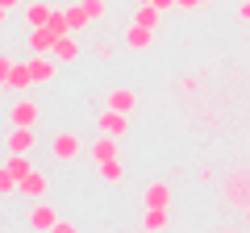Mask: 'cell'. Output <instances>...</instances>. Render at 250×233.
Segmentation results:
<instances>
[{"mask_svg":"<svg viewBox=\"0 0 250 233\" xmlns=\"http://www.w3.org/2000/svg\"><path fill=\"white\" fill-rule=\"evenodd\" d=\"M50 154L59 162H71V158H80V154H83V142L75 134H54L50 137Z\"/></svg>","mask_w":250,"mask_h":233,"instance_id":"cell-1","label":"cell"},{"mask_svg":"<svg viewBox=\"0 0 250 233\" xmlns=\"http://www.w3.org/2000/svg\"><path fill=\"white\" fill-rule=\"evenodd\" d=\"M9 121H13V125H38V121H42V108H38L29 96H21V100H13Z\"/></svg>","mask_w":250,"mask_h":233,"instance_id":"cell-2","label":"cell"},{"mask_svg":"<svg viewBox=\"0 0 250 233\" xmlns=\"http://www.w3.org/2000/svg\"><path fill=\"white\" fill-rule=\"evenodd\" d=\"M54 38H59V34H54L50 25H34L25 34V46H29V54H50L54 50Z\"/></svg>","mask_w":250,"mask_h":233,"instance_id":"cell-3","label":"cell"},{"mask_svg":"<svg viewBox=\"0 0 250 233\" xmlns=\"http://www.w3.org/2000/svg\"><path fill=\"white\" fill-rule=\"evenodd\" d=\"M29 71H34V83H50L59 75V58L54 54H29Z\"/></svg>","mask_w":250,"mask_h":233,"instance_id":"cell-4","label":"cell"},{"mask_svg":"<svg viewBox=\"0 0 250 233\" xmlns=\"http://www.w3.org/2000/svg\"><path fill=\"white\" fill-rule=\"evenodd\" d=\"M225 196H229L233 204H246L250 208V171H238V175L225 179Z\"/></svg>","mask_w":250,"mask_h":233,"instance_id":"cell-5","label":"cell"},{"mask_svg":"<svg viewBox=\"0 0 250 233\" xmlns=\"http://www.w3.org/2000/svg\"><path fill=\"white\" fill-rule=\"evenodd\" d=\"M125 46H129V50H150V46H154V29L129 21V25H125Z\"/></svg>","mask_w":250,"mask_h":233,"instance_id":"cell-6","label":"cell"},{"mask_svg":"<svg viewBox=\"0 0 250 233\" xmlns=\"http://www.w3.org/2000/svg\"><path fill=\"white\" fill-rule=\"evenodd\" d=\"M129 113H121V108H104L100 113V134H113V137H121L125 129H129V121H125Z\"/></svg>","mask_w":250,"mask_h":233,"instance_id":"cell-7","label":"cell"},{"mask_svg":"<svg viewBox=\"0 0 250 233\" xmlns=\"http://www.w3.org/2000/svg\"><path fill=\"white\" fill-rule=\"evenodd\" d=\"M54 58H59V63H75V58H80V42H75L71 34H62V38H54Z\"/></svg>","mask_w":250,"mask_h":233,"instance_id":"cell-8","label":"cell"},{"mask_svg":"<svg viewBox=\"0 0 250 233\" xmlns=\"http://www.w3.org/2000/svg\"><path fill=\"white\" fill-rule=\"evenodd\" d=\"M34 142H38V134H34V125H13V134H9V150H34Z\"/></svg>","mask_w":250,"mask_h":233,"instance_id":"cell-9","label":"cell"},{"mask_svg":"<svg viewBox=\"0 0 250 233\" xmlns=\"http://www.w3.org/2000/svg\"><path fill=\"white\" fill-rule=\"evenodd\" d=\"M59 225V213H54L50 204H34V213H29V229H54Z\"/></svg>","mask_w":250,"mask_h":233,"instance_id":"cell-10","label":"cell"},{"mask_svg":"<svg viewBox=\"0 0 250 233\" xmlns=\"http://www.w3.org/2000/svg\"><path fill=\"white\" fill-rule=\"evenodd\" d=\"M92 158H96V162L117 158V137L113 134H96V142H92Z\"/></svg>","mask_w":250,"mask_h":233,"instance_id":"cell-11","label":"cell"},{"mask_svg":"<svg viewBox=\"0 0 250 233\" xmlns=\"http://www.w3.org/2000/svg\"><path fill=\"white\" fill-rule=\"evenodd\" d=\"M142 200H146V208H167L171 204V188L167 183H150V188L142 192Z\"/></svg>","mask_w":250,"mask_h":233,"instance_id":"cell-12","label":"cell"},{"mask_svg":"<svg viewBox=\"0 0 250 233\" xmlns=\"http://www.w3.org/2000/svg\"><path fill=\"white\" fill-rule=\"evenodd\" d=\"M108 108H121V113H134L138 108V96L129 88H113L108 92Z\"/></svg>","mask_w":250,"mask_h":233,"instance_id":"cell-13","label":"cell"},{"mask_svg":"<svg viewBox=\"0 0 250 233\" xmlns=\"http://www.w3.org/2000/svg\"><path fill=\"white\" fill-rule=\"evenodd\" d=\"M134 21H138V25H146V29H159L163 9H159V4H138V9H134Z\"/></svg>","mask_w":250,"mask_h":233,"instance_id":"cell-14","label":"cell"},{"mask_svg":"<svg viewBox=\"0 0 250 233\" xmlns=\"http://www.w3.org/2000/svg\"><path fill=\"white\" fill-rule=\"evenodd\" d=\"M29 83H34V71H29V63H13V75H9V83H4V88H13V92H25Z\"/></svg>","mask_w":250,"mask_h":233,"instance_id":"cell-15","label":"cell"},{"mask_svg":"<svg viewBox=\"0 0 250 233\" xmlns=\"http://www.w3.org/2000/svg\"><path fill=\"white\" fill-rule=\"evenodd\" d=\"M17 192H25V196H46V175H42V171L21 175V188H17Z\"/></svg>","mask_w":250,"mask_h":233,"instance_id":"cell-16","label":"cell"},{"mask_svg":"<svg viewBox=\"0 0 250 233\" xmlns=\"http://www.w3.org/2000/svg\"><path fill=\"white\" fill-rule=\"evenodd\" d=\"M50 4H42V0H34V4H25V25L34 29V25H46V21H50Z\"/></svg>","mask_w":250,"mask_h":233,"instance_id":"cell-17","label":"cell"},{"mask_svg":"<svg viewBox=\"0 0 250 233\" xmlns=\"http://www.w3.org/2000/svg\"><path fill=\"white\" fill-rule=\"evenodd\" d=\"M96 167H100V179H104V183H121V175H125L121 158H108V162H96Z\"/></svg>","mask_w":250,"mask_h":233,"instance_id":"cell-18","label":"cell"},{"mask_svg":"<svg viewBox=\"0 0 250 233\" xmlns=\"http://www.w3.org/2000/svg\"><path fill=\"white\" fill-rule=\"evenodd\" d=\"M142 225H146V229H167V225H171V213H167V208H146Z\"/></svg>","mask_w":250,"mask_h":233,"instance_id":"cell-19","label":"cell"},{"mask_svg":"<svg viewBox=\"0 0 250 233\" xmlns=\"http://www.w3.org/2000/svg\"><path fill=\"white\" fill-rule=\"evenodd\" d=\"M21 188V179H17V171L9 167V162H4V167H0V196H13V192Z\"/></svg>","mask_w":250,"mask_h":233,"instance_id":"cell-20","label":"cell"},{"mask_svg":"<svg viewBox=\"0 0 250 233\" xmlns=\"http://www.w3.org/2000/svg\"><path fill=\"white\" fill-rule=\"evenodd\" d=\"M9 167L17 171V179H21V175H29V171H34V162H29L25 150H13V154H9Z\"/></svg>","mask_w":250,"mask_h":233,"instance_id":"cell-21","label":"cell"},{"mask_svg":"<svg viewBox=\"0 0 250 233\" xmlns=\"http://www.w3.org/2000/svg\"><path fill=\"white\" fill-rule=\"evenodd\" d=\"M46 25H50L59 38H62V34H71V21H67V13H59V9L50 13V21H46Z\"/></svg>","mask_w":250,"mask_h":233,"instance_id":"cell-22","label":"cell"},{"mask_svg":"<svg viewBox=\"0 0 250 233\" xmlns=\"http://www.w3.org/2000/svg\"><path fill=\"white\" fill-rule=\"evenodd\" d=\"M67 21H71V29H83V25H88V9H83V4H75V9H67Z\"/></svg>","mask_w":250,"mask_h":233,"instance_id":"cell-23","label":"cell"},{"mask_svg":"<svg viewBox=\"0 0 250 233\" xmlns=\"http://www.w3.org/2000/svg\"><path fill=\"white\" fill-rule=\"evenodd\" d=\"M80 4L88 9V17H92V21H96V17H104V13H108V4H104V0H80Z\"/></svg>","mask_w":250,"mask_h":233,"instance_id":"cell-24","label":"cell"},{"mask_svg":"<svg viewBox=\"0 0 250 233\" xmlns=\"http://www.w3.org/2000/svg\"><path fill=\"white\" fill-rule=\"evenodd\" d=\"M9 75H13V58H9V54H0V83H9Z\"/></svg>","mask_w":250,"mask_h":233,"instance_id":"cell-25","label":"cell"},{"mask_svg":"<svg viewBox=\"0 0 250 233\" xmlns=\"http://www.w3.org/2000/svg\"><path fill=\"white\" fill-rule=\"evenodd\" d=\"M75 229H80V225H75V221H62V216H59V225H54L50 233H75Z\"/></svg>","mask_w":250,"mask_h":233,"instance_id":"cell-26","label":"cell"},{"mask_svg":"<svg viewBox=\"0 0 250 233\" xmlns=\"http://www.w3.org/2000/svg\"><path fill=\"white\" fill-rule=\"evenodd\" d=\"M96 58H104V63H108V58H113V46H108V42H96Z\"/></svg>","mask_w":250,"mask_h":233,"instance_id":"cell-27","label":"cell"},{"mask_svg":"<svg viewBox=\"0 0 250 233\" xmlns=\"http://www.w3.org/2000/svg\"><path fill=\"white\" fill-rule=\"evenodd\" d=\"M238 17H242V21H250V0H242V4H238Z\"/></svg>","mask_w":250,"mask_h":233,"instance_id":"cell-28","label":"cell"},{"mask_svg":"<svg viewBox=\"0 0 250 233\" xmlns=\"http://www.w3.org/2000/svg\"><path fill=\"white\" fill-rule=\"evenodd\" d=\"M0 4H4V9L13 13V9H21V4H25V0H0Z\"/></svg>","mask_w":250,"mask_h":233,"instance_id":"cell-29","label":"cell"},{"mask_svg":"<svg viewBox=\"0 0 250 233\" xmlns=\"http://www.w3.org/2000/svg\"><path fill=\"white\" fill-rule=\"evenodd\" d=\"M154 4H159V9H163V13H167V9H171V4H175V0H154Z\"/></svg>","mask_w":250,"mask_h":233,"instance_id":"cell-30","label":"cell"},{"mask_svg":"<svg viewBox=\"0 0 250 233\" xmlns=\"http://www.w3.org/2000/svg\"><path fill=\"white\" fill-rule=\"evenodd\" d=\"M4 21H9V9H4V4H0V29H4Z\"/></svg>","mask_w":250,"mask_h":233,"instance_id":"cell-31","label":"cell"},{"mask_svg":"<svg viewBox=\"0 0 250 233\" xmlns=\"http://www.w3.org/2000/svg\"><path fill=\"white\" fill-rule=\"evenodd\" d=\"M134 4H154V0H134Z\"/></svg>","mask_w":250,"mask_h":233,"instance_id":"cell-32","label":"cell"}]
</instances>
